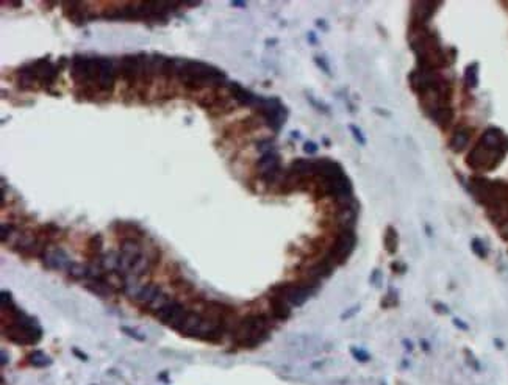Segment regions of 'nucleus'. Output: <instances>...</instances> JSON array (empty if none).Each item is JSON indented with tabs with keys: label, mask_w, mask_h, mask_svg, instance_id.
<instances>
[{
	"label": "nucleus",
	"mask_w": 508,
	"mask_h": 385,
	"mask_svg": "<svg viewBox=\"0 0 508 385\" xmlns=\"http://www.w3.org/2000/svg\"><path fill=\"white\" fill-rule=\"evenodd\" d=\"M13 324L7 329V337L17 345H35L41 338V327L36 319L27 316L24 312L11 307Z\"/></svg>",
	"instance_id": "2"
},
{
	"label": "nucleus",
	"mask_w": 508,
	"mask_h": 385,
	"mask_svg": "<svg viewBox=\"0 0 508 385\" xmlns=\"http://www.w3.org/2000/svg\"><path fill=\"white\" fill-rule=\"evenodd\" d=\"M204 316H201L199 313H195V312H188L182 327L179 329V331L183 334V335H188V337H197V332H199V327H201V323H202Z\"/></svg>",
	"instance_id": "16"
},
{
	"label": "nucleus",
	"mask_w": 508,
	"mask_h": 385,
	"mask_svg": "<svg viewBox=\"0 0 508 385\" xmlns=\"http://www.w3.org/2000/svg\"><path fill=\"white\" fill-rule=\"evenodd\" d=\"M469 138H471V130L469 129H458L454 133L452 140H450V149H452L454 152H461L468 146Z\"/></svg>",
	"instance_id": "21"
},
{
	"label": "nucleus",
	"mask_w": 508,
	"mask_h": 385,
	"mask_svg": "<svg viewBox=\"0 0 508 385\" xmlns=\"http://www.w3.org/2000/svg\"><path fill=\"white\" fill-rule=\"evenodd\" d=\"M186 315H188V310L179 301H169L166 306H163L160 310H157V318L161 323L171 326L172 329H177V331L182 327Z\"/></svg>",
	"instance_id": "7"
},
{
	"label": "nucleus",
	"mask_w": 508,
	"mask_h": 385,
	"mask_svg": "<svg viewBox=\"0 0 508 385\" xmlns=\"http://www.w3.org/2000/svg\"><path fill=\"white\" fill-rule=\"evenodd\" d=\"M229 90L232 93V96L241 103V105H255L258 103L260 97H257L255 94H252L250 91H247L246 88H242L239 83H230Z\"/></svg>",
	"instance_id": "17"
},
{
	"label": "nucleus",
	"mask_w": 508,
	"mask_h": 385,
	"mask_svg": "<svg viewBox=\"0 0 508 385\" xmlns=\"http://www.w3.org/2000/svg\"><path fill=\"white\" fill-rule=\"evenodd\" d=\"M266 335H268V323L266 318L261 315H252L244 318L235 332L238 343L242 346H257L266 338Z\"/></svg>",
	"instance_id": "3"
},
{
	"label": "nucleus",
	"mask_w": 508,
	"mask_h": 385,
	"mask_svg": "<svg viewBox=\"0 0 508 385\" xmlns=\"http://www.w3.org/2000/svg\"><path fill=\"white\" fill-rule=\"evenodd\" d=\"M160 294H161V288L155 284H150V285L143 287L136 293V301L143 302V304H147V306H152Z\"/></svg>",
	"instance_id": "18"
},
{
	"label": "nucleus",
	"mask_w": 508,
	"mask_h": 385,
	"mask_svg": "<svg viewBox=\"0 0 508 385\" xmlns=\"http://www.w3.org/2000/svg\"><path fill=\"white\" fill-rule=\"evenodd\" d=\"M472 251L478 255V257H487V249H485V246H483V243L480 241V240H474L472 241Z\"/></svg>",
	"instance_id": "29"
},
{
	"label": "nucleus",
	"mask_w": 508,
	"mask_h": 385,
	"mask_svg": "<svg viewBox=\"0 0 508 385\" xmlns=\"http://www.w3.org/2000/svg\"><path fill=\"white\" fill-rule=\"evenodd\" d=\"M315 61H316V65L327 74V75H332V72H330V66L327 65V61L324 60V58H321V57H316L315 58Z\"/></svg>",
	"instance_id": "32"
},
{
	"label": "nucleus",
	"mask_w": 508,
	"mask_h": 385,
	"mask_svg": "<svg viewBox=\"0 0 508 385\" xmlns=\"http://www.w3.org/2000/svg\"><path fill=\"white\" fill-rule=\"evenodd\" d=\"M352 352H354V355L357 357V359H361V360H368V354H366L364 351H357V349H354Z\"/></svg>",
	"instance_id": "37"
},
{
	"label": "nucleus",
	"mask_w": 508,
	"mask_h": 385,
	"mask_svg": "<svg viewBox=\"0 0 508 385\" xmlns=\"http://www.w3.org/2000/svg\"><path fill=\"white\" fill-rule=\"evenodd\" d=\"M478 65L477 63H472L466 68L465 71V81H466V85L469 88H475L477 83H478Z\"/></svg>",
	"instance_id": "26"
},
{
	"label": "nucleus",
	"mask_w": 508,
	"mask_h": 385,
	"mask_svg": "<svg viewBox=\"0 0 508 385\" xmlns=\"http://www.w3.org/2000/svg\"><path fill=\"white\" fill-rule=\"evenodd\" d=\"M232 5H233V7H241V8H244V7H246V4H244V2H232Z\"/></svg>",
	"instance_id": "41"
},
{
	"label": "nucleus",
	"mask_w": 508,
	"mask_h": 385,
	"mask_svg": "<svg viewBox=\"0 0 508 385\" xmlns=\"http://www.w3.org/2000/svg\"><path fill=\"white\" fill-rule=\"evenodd\" d=\"M503 157V151H493L478 143L468 155V164L472 169H490L494 168Z\"/></svg>",
	"instance_id": "4"
},
{
	"label": "nucleus",
	"mask_w": 508,
	"mask_h": 385,
	"mask_svg": "<svg viewBox=\"0 0 508 385\" xmlns=\"http://www.w3.org/2000/svg\"><path fill=\"white\" fill-rule=\"evenodd\" d=\"M315 174L322 176L325 182L346 176L343 168H341V164H338L336 161H333L330 158H321V160L315 161Z\"/></svg>",
	"instance_id": "9"
},
{
	"label": "nucleus",
	"mask_w": 508,
	"mask_h": 385,
	"mask_svg": "<svg viewBox=\"0 0 508 385\" xmlns=\"http://www.w3.org/2000/svg\"><path fill=\"white\" fill-rule=\"evenodd\" d=\"M303 151H305L306 154H315V152L318 151V146H316L315 143H312V141H308V143H305Z\"/></svg>",
	"instance_id": "34"
},
{
	"label": "nucleus",
	"mask_w": 508,
	"mask_h": 385,
	"mask_svg": "<svg viewBox=\"0 0 508 385\" xmlns=\"http://www.w3.org/2000/svg\"><path fill=\"white\" fill-rule=\"evenodd\" d=\"M291 173L296 176H308V174H315V161L312 160H303L297 158L291 164Z\"/></svg>",
	"instance_id": "23"
},
{
	"label": "nucleus",
	"mask_w": 508,
	"mask_h": 385,
	"mask_svg": "<svg viewBox=\"0 0 508 385\" xmlns=\"http://www.w3.org/2000/svg\"><path fill=\"white\" fill-rule=\"evenodd\" d=\"M318 284H305V285H281L275 288L277 296H281L283 299L288 301V304L291 306H302L303 302L313 294L315 288Z\"/></svg>",
	"instance_id": "6"
},
{
	"label": "nucleus",
	"mask_w": 508,
	"mask_h": 385,
	"mask_svg": "<svg viewBox=\"0 0 508 385\" xmlns=\"http://www.w3.org/2000/svg\"><path fill=\"white\" fill-rule=\"evenodd\" d=\"M372 281H376V284H380V271H376V274L372 276Z\"/></svg>",
	"instance_id": "40"
},
{
	"label": "nucleus",
	"mask_w": 508,
	"mask_h": 385,
	"mask_svg": "<svg viewBox=\"0 0 508 385\" xmlns=\"http://www.w3.org/2000/svg\"><path fill=\"white\" fill-rule=\"evenodd\" d=\"M503 141H505L503 133L499 129H494V127L488 129L483 133L482 140H480V143L483 146H487L488 149H493V151H503L502 149L503 147Z\"/></svg>",
	"instance_id": "15"
},
{
	"label": "nucleus",
	"mask_w": 508,
	"mask_h": 385,
	"mask_svg": "<svg viewBox=\"0 0 508 385\" xmlns=\"http://www.w3.org/2000/svg\"><path fill=\"white\" fill-rule=\"evenodd\" d=\"M258 105L261 106V113L266 118L269 127H272L275 132L280 130L283 125V121L286 118V108L280 103L278 99H261L258 100Z\"/></svg>",
	"instance_id": "5"
},
{
	"label": "nucleus",
	"mask_w": 508,
	"mask_h": 385,
	"mask_svg": "<svg viewBox=\"0 0 508 385\" xmlns=\"http://www.w3.org/2000/svg\"><path fill=\"white\" fill-rule=\"evenodd\" d=\"M121 74L127 83H135V80L139 77V60L135 55H125L121 60Z\"/></svg>",
	"instance_id": "13"
},
{
	"label": "nucleus",
	"mask_w": 508,
	"mask_h": 385,
	"mask_svg": "<svg viewBox=\"0 0 508 385\" xmlns=\"http://www.w3.org/2000/svg\"><path fill=\"white\" fill-rule=\"evenodd\" d=\"M385 244H386V247H388V251H389V252H396L397 235H396V230H394L392 227H388V230H386V235H385Z\"/></svg>",
	"instance_id": "28"
},
{
	"label": "nucleus",
	"mask_w": 508,
	"mask_h": 385,
	"mask_svg": "<svg viewBox=\"0 0 508 385\" xmlns=\"http://www.w3.org/2000/svg\"><path fill=\"white\" fill-rule=\"evenodd\" d=\"M119 262H121V254L116 252H108L99 260L100 266L106 271H115V269L119 271Z\"/></svg>",
	"instance_id": "24"
},
{
	"label": "nucleus",
	"mask_w": 508,
	"mask_h": 385,
	"mask_svg": "<svg viewBox=\"0 0 508 385\" xmlns=\"http://www.w3.org/2000/svg\"><path fill=\"white\" fill-rule=\"evenodd\" d=\"M310 41H312V42H316V38H315V33H310Z\"/></svg>",
	"instance_id": "43"
},
{
	"label": "nucleus",
	"mask_w": 508,
	"mask_h": 385,
	"mask_svg": "<svg viewBox=\"0 0 508 385\" xmlns=\"http://www.w3.org/2000/svg\"><path fill=\"white\" fill-rule=\"evenodd\" d=\"M258 149L263 152V155L268 154V152H272V143H271V141H261V143L258 144Z\"/></svg>",
	"instance_id": "33"
},
{
	"label": "nucleus",
	"mask_w": 508,
	"mask_h": 385,
	"mask_svg": "<svg viewBox=\"0 0 508 385\" xmlns=\"http://www.w3.org/2000/svg\"><path fill=\"white\" fill-rule=\"evenodd\" d=\"M7 304H8L10 307H13V306H11V294L7 293V291H4V293H2V307L5 309Z\"/></svg>",
	"instance_id": "35"
},
{
	"label": "nucleus",
	"mask_w": 508,
	"mask_h": 385,
	"mask_svg": "<svg viewBox=\"0 0 508 385\" xmlns=\"http://www.w3.org/2000/svg\"><path fill=\"white\" fill-rule=\"evenodd\" d=\"M30 363L33 367H38V368H42V367H47L52 363V360L49 359V355H46L44 352L41 351H35L32 355H30Z\"/></svg>",
	"instance_id": "27"
},
{
	"label": "nucleus",
	"mask_w": 508,
	"mask_h": 385,
	"mask_svg": "<svg viewBox=\"0 0 508 385\" xmlns=\"http://www.w3.org/2000/svg\"><path fill=\"white\" fill-rule=\"evenodd\" d=\"M66 8H71V11H66L68 17L71 20H74L75 24L81 25V24H86L88 22V16H86V10H84V5L80 2H71V4H63Z\"/></svg>",
	"instance_id": "19"
},
{
	"label": "nucleus",
	"mask_w": 508,
	"mask_h": 385,
	"mask_svg": "<svg viewBox=\"0 0 508 385\" xmlns=\"http://www.w3.org/2000/svg\"><path fill=\"white\" fill-rule=\"evenodd\" d=\"M271 307H272V315L278 319H286L291 313L288 301L283 299L281 296L271 297Z\"/></svg>",
	"instance_id": "20"
},
{
	"label": "nucleus",
	"mask_w": 508,
	"mask_h": 385,
	"mask_svg": "<svg viewBox=\"0 0 508 385\" xmlns=\"http://www.w3.org/2000/svg\"><path fill=\"white\" fill-rule=\"evenodd\" d=\"M416 7L421 8V10L414 8L416 19H417L419 22H426V20L433 14V11H435V10H432L435 5H433V4H429V2H419V4H416Z\"/></svg>",
	"instance_id": "25"
},
{
	"label": "nucleus",
	"mask_w": 508,
	"mask_h": 385,
	"mask_svg": "<svg viewBox=\"0 0 508 385\" xmlns=\"http://www.w3.org/2000/svg\"><path fill=\"white\" fill-rule=\"evenodd\" d=\"M349 129H350V132L354 133V138L357 140V143L361 144V146H364V144H366V140H364V136H363L361 130H360L357 125H349Z\"/></svg>",
	"instance_id": "30"
},
{
	"label": "nucleus",
	"mask_w": 508,
	"mask_h": 385,
	"mask_svg": "<svg viewBox=\"0 0 508 385\" xmlns=\"http://www.w3.org/2000/svg\"><path fill=\"white\" fill-rule=\"evenodd\" d=\"M122 331L124 332H127V334H130V337H133V338H136V340H143V337H139L136 332H133V331H130V329L128 327H122Z\"/></svg>",
	"instance_id": "39"
},
{
	"label": "nucleus",
	"mask_w": 508,
	"mask_h": 385,
	"mask_svg": "<svg viewBox=\"0 0 508 385\" xmlns=\"http://www.w3.org/2000/svg\"><path fill=\"white\" fill-rule=\"evenodd\" d=\"M5 363H7V354L2 352V365H5Z\"/></svg>",
	"instance_id": "42"
},
{
	"label": "nucleus",
	"mask_w": 508,
	"mask_h": 385,
	"mask_svg": "<svg viewBox=\"0 0 508 385\" xmlns=\"http://www.w3.org/2000/svg\"><path fill=\"white\" fill-rule=\"evenodd\" d=\"M115 63L111 58H99V87L105 91H109L115 87Z\"/></svg>",
	"instance_id": "12"
},
{
	"label": "nucleus",
	"mask_w": 508,
	"mask_h": 385,
	"mask_svg": "<svg viewBox=\"0 0 508 385\" xmlns=\"http://www.w3.org/2000/svg\"><path fill=\"white\" fill-rule=\"evenodd\" d=\"M90 60L88 57H83V55H75L71 60V75L77 81V83H88L91 81L90 78Z\"/></svg>",
	"instance_id": "11"
},
{
	"label": "nucleus",
	"mask_w": 508,
	"mask_h": 385,
	"mask_svg": "<svg viewBox=\"0 0 508 385\" xmlns=\"http://www.w3.org/2000/svg\"><path fill=\"white\" fill-rule=\"evenodd\" d=\"M11 226H7V224H2V241H5L7 240V237H8V233L11 232Z\"/></svg>",
	"instance_id": "38"
},
{
	"label": "nucleus",
	"mask_w": 508,
	"mask_h": 385,
	"mask_svg": "<svg viewBox=\"0 0 508 385\" xmlns=\"http://www.w3.org/2000/svg\"><path fill=\"white\" fill-rule=\"evenodd\" d=\"M355 241L357 240H355V235H354L352 230H349V229L343 230L340 233V237L336 238L335 246H333V249H332L328 259L332 262H340V263L344 262L349 257V254L352 252L354 246H355Z\"/></svg>",
	"instance_id": "8"
},
{
	"label": "nucleus",
	"mask_w": 508,
	"mask_h": 385,
	"mask_svg": "<svg viewBox=\"0 0 508 385\" xmlns=\"http://www.w3.org/2000/svg\"><path fill=\"white\" fill-rule=\"evenodd\" d=\"M258 168L261 171V177L266 182H274L278 176L280 171V161H278V155L274 152H268L261 157V160L258 161Z\"/></svg>",
	"instance_id": "10"
},
{
	"label": "nucleus",
	"mask_w": 508,
	"mask_h": 385,
	"mask_svg": "<svg viewBox=\"0 0 508 385\" xmlns=\"http://www.w3.org/2000/svg\"><path fill=\"white\" fill-rule=\"evenodd\" d=\"M90 246H91V249L99 252L102 249V237L100 235H94L91 240H90Z\"/></svg>",
	"instance_id": "31"
},
{
	"label": "nucleus",
	"mask_w": 508,
	"mask_h": 385,
	"mask_svg": "<svg viewBox=\"0 0 508 385\" xmlns=\"http://www.w3.org/2000/svg\"><path fill=\"white\" fill-rule=\"evenodd\" d=\"M44 263L52 269H69L72 262L61 249H49L44 254Z\"/></svg>",
	"instance_id": "14"
},
{
	"label": "nucleus",
	"mask_w": 508,
	"mask_h": 385,
	"mask_svg": "<svg viewBox=\"0 0 508 385\" xmlns=\"http://www.w3.org/2000/svg\"><path fill=\"white\" fill-rule=\"evenodd\" d=\"M430 116H432V119H433L439 127L446 129V127L450 124V121L454 119V112H452V108H450V106L443 105V106L436 108L433 113H430Z\"/></svg>",
	"instance_id": "22"
},
{
	"label": "nucleus",
	"mask_w": 508,
	"mask_h": 385,
	"mask_svg": "<svg viewBox=\"0 0 508 385\" xmlns=\"http://www.w3.org/2000/svg\"><path fill=\"white\" fill-rule=\"evenodd\" d=\"M500 233L505 240H508V218L505 219V221L500 223Z\"/></svg>",
	"instance_id": "36"
},
{
	"label": "nucleus",
	"mask_w": 508,
	"mask_h": 385,
	"mask_svg": "<svg viewBox=\"0 0 508 385\" xmlns=\"http://www.w3.org/2000/svg\"><path fill=\"white\" fill-rule=\"evenodd\" d=\"M177 75L188 88H202L207 85H219L225 81V74L217 68L189 60H177Z\"/></svg>",
	"instance_id": "1"
}]
</instances>
